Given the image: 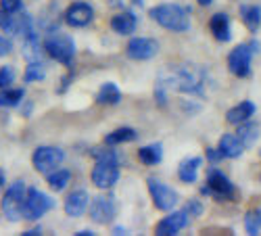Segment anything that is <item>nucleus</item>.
<instances>
[{"instance_id":"obj_1","label":"nucleus","mask_w":261,"mask_h":236,"mask_svg":"<svg viewBox=\"0 0 261 236\" xmlns=\"http://www.w3.org/2000/svg\"><path fill=\"white\" fill-rule=\"evenodd\" d=\"M207 84V73L203 67L199 65H190V63H184V65L176 67L171 71V75L167 77V86L178 92H186V94H199L203 92Z\"/></svg>"},{"instance_id":"obj_2","label":"nucleus","mask_w":261,"mask_h":236,"mask_svg":"<svg viewBox=\"0 0 261 236\" xmlns=\"http://www.w3.org/2000/svg\"><path fill=\"white\" fill-rule=\"evenodd\" d=\"M148 15L153 17L155 23H159L169 32H186L190 28L188 11L178 5H159L155 9H150Z\"/></svg>"},{"instance_id":"obj_3","label":"nucleus","mask_w":261,"mask_h":236,"mask_svg":"<svg viewBox=\"0 0 261 236\" xmlns=\"http://www.w3.org/2000/svg\"><path fill=\"white\" fill-rule=\"evenodd\" d=\"M25 199H28V188L21 180H17L15 184L9 186V190L5 192V197H3V213H5V218L9 222L23 220Z\"/></svg>"},{"instance_id":"obj_4","label":"nucleus","mask_w":261,"mask_h":236,"mask_svg":"<svg viewBox=\"0 0 261 236\" xmlns=\"http://www.w3.org/2000/svg\"><path fill=\"white\" fill-rule=\"evenodd\" d=\"M44 48L48 53V57H53L55 61L63 63V65H69L73 55H75V44L73 40L63 34V32H53L46 36V42H44Z\"/></svg>"},{"instance_id":"obj_5","label":"nucleus","mask_w":261,"mask_h":236,"mask_svg":"<svg viewBox=\"0 0 261 236\" xmlns=\"http://www.w3.org/2000/svg\"><path fill=\"white\" fill-rule=\"evenodd\" d=\"M146 184H148L150 199H153V203H155L157 209H161V211H171L173 207L178 205V201H180L178 192L173 190L171 186H167L165 182H161V180H157V178H148Z\"/></svg>"},{"instance_id":"obj_6","label":"nucleus","mask_w":261,"mask_h":236,"mask_svg":"<svg viewBox=\"0 0 261 236\" xmlns=\"http://www.w3.org/2000/svg\"><path fill=\"white\" fill-rule=\"evenodd\" d=\"M34 167L40 174H50L53 169H57L59 165H63L65 161V151L59 146H38L34 151Z\"/></svg>"},{"instance_id":"obj_7","label":"nucleus","mask_w":261,"mask_h":236,"mask_svg":"<svg viewBox=\"0 0 261 236\" xmlns=\"http://www.w3.org/2000/svg\"><path fill=\"white\" fill-rule=\"evenodd\" d=\"M55 207V201L38 188L28 190V199H25V209H23V220H40L46 211Z\"/></svg>"},{"instance_id":"obj_8","label":"nucleus","mask_w":261,"mask_h":236,"mask_svg":"<svg viewBox=\"0 0 261 236\" xmlns=\"http://www.w3.org/2000/svg\"><path fill=\"white\" fill-rule=\"evenodd\" d=\"M92 184L96 188H102V190H109L113 188L119 180V165L113 163V161H96V165L92 167Z\"/></svg>"},{"instance_id":"obj_9","label":"nucleus","mask_w":261,"mask_h":236,"mask_svg":"<svg viewBox=\"0 0 261 236\" xmlns=\"http://www.w3.org/2000/svg\"><path fill=\"white\" fill-rule=\"evenodd\" d=\"M253 53L255 50H251V46H247V44L236 46L230 53V57H228V69L234 75H238V77L251 75V59H253Z\"/></svg>"},{"instance_id":"obj_10","label":"nucleus","mask_w":261,"mask_h":236,"mask_svg":"<svg viewBox=\"0 0 261 236\" xmlns=\"http://www.w3.org/2000/svg\"><path fill=\"white\" fill-rule=\"evenodd\" d=\"M88 211H90L92 222L105 226V224H109L115 218V199L111 195H98L88 205Z\"/></svg>"},{"instance_id":"obj_11","label":"nucleus","mask_w":261,"mask_h":236,"mask_svg":"<svg viewBox=\"0 0 261 236\" xmlns=\"http://www.w3.org/2000/svg\"><path fill=\"white\" fill-rule=\"evenodd\" d=\"M205 192L213 195L215 199H232L234 197V184L222 174L220 169H211L209 176H207V186Z\"/></svg>"},{"instance_id":"obj_12","label":"nucleus","mask_w":261,"mask_h":236,"mask_svg":"<svg viewBox=\"0 0 261 236\" xmlns=\"http://www.w3.org/2000/svg\"><path fill=\"white\" fill-rule=\"evenodd\" d=\"M159 53V44L153 38H132L127 44V57L134 61H148Z\"/></svg>"},{"instance_id":"obj_13","label":"nucleus","mask_w":261,"mask_h":236,"mask_svg":"<svg viewBox=\"0 0 261 236\" xmlns=\"http://www.w3.org/2000/svg\"><path fill=\"white\" fill-rule=\"evenodd\" d=\"M188 213L186 211H176V213H169L167 218H163L157 228H155V234L159 236H176L178 232H182L186 226H188Z\"/></svg>"},{"instance_id":"obj_14","label":"nucleus","mask_w":261,"mask_h":236,"mask_svg":"<svg viewBox=\"0 0 261 236\" xmlns=\"http://www.w3.org/2000/svg\"><path fill=\"white\" fill-rule=\"evenodd\" d=\"M92 19H94V9L88 3H73L65 13V21L71 28H86Z\"/></svg>"},{"instance_id":"obj_15","label":"nucleus","mask_w":261,"mask_h":236,"mask_svg":"<svg viewBox=\"0 0 261 236\" xmlns=\"http://www.w3.org/2000/svg\"><path fill=\"white\" fill-rule=\"evenodd\" d=\"M88 205H90V197L84 188H77L65 197V213H67L69 218H80L82 213L88 209Z\"/></svg>"},{"instance_id":"obj_16","label":"nucleus","mask_w":261,"mask_h":236,"mask_svg":"<svg viewBox=\"0 0 261 236\" xmlns=\"http://www.w3.org/2000/svg\"><path fill=\"white\" fill-rule=\"evenodd\" d=\"M209 30L213 34L215 40H220V42H228L232 38V30H230V17L226 13H215L209 21Z\"/></svg>"},{"instance_id":"obj_17","label":"nucleus","mask_w":261,"mask_h":236,"mask_svg":"<svg viewBox=\"0 0 261 236\" xmlns=\"http://www.w3.org/2000/svg\"><path fill=\"white\" fill-rule=\"evenodd\" d=\"M138 25V19L136 15L132 13H117L113 19H111V30L119 36H129V34H134Z\"/></svg>"},{"instance_id":"obj_18","label":"nucleus","mask_w":261,"mask_h":236,"mask_svg":"<svg viewBox=\"0 0 261 236\" xmlns=\"http://www.w3.org/2000/svg\"><path fill=\"white\" fill-rule=\"evenodd\" d=\"M253 113H255V104L251 100H243V102H238L236 107H232V109L226 113V119L232 125H241V123L249 121V117H253Z\"/></svg>"},{"instance_id":"obj_19","label":"nucleus","mask_w":261,"mask_h":236,"mask_svg":"<svg viewBox=\"0 0 261 236\" xmlns=\"http://www.w3.org/2000/svg\"><path fill=\"white\" fill-rule=\"evenodd\" d=\"M220 151L224 157L228 159H236V157H241L243 151H245V144L243 140L238 138V134H224L222 140H220Z\"/></svg>"},{"instance_id":"obj_20","label":"nucleus","mask_w":261,"mask_h":236,"mask_svg":"<svg viewBox=\"0 0 261 236\" xmlns=\"http://www.w3.org/2000/svg\"><path fill=\"white\" fill-rule=\"evenodd\" d=\"M201 165H203V159H201V157H190V159L182 161V163H180V169H178L180 180H182V182H186V184L197 182Z\"/></svg>"},{"instance_id":"obj_21","label":"nucleus","mask_w":261,"mask_h":236,"mask_svg":"<svg viewBox=\"0 0 261 236\" xmlns=\"http://www.w3.org/2000/svg\"><path fill=\"white\" fill-rule=\"evenodd\" d=\"M138 159L144 165H157V163H161V159H163V146L159 142L142 146L138 151Z\"/></svg>"},{"instance_id":"obj_22","label":"nucleus","mask_w":261,"mask_h":236,"mask_svg":"<svg viewBox=\"0 0 261 236\" xmlns=\"http://www.w3.org/2000/svg\"><path fill=\"white\" fill-rule=\"evenodd\" d=\"M96 100L100 104H117L121 100V92H119V88H117L113 82H105L100 86L98 94H96Z\"/></svg>"},{"instance_id":"obj_23","label":"nucleus","mask_w":261,"mask_h":236,"mask_svg":"<svg viewBox=\"0 0 261 236\" xmlns=\"http://www.w3.org/2000/svg\"><path fill=\"white\" fill-rule=\"evenodd\" d=\"M132 140H136V130H134V127H117V130H113L111 134H107L105 144L117 146V144L132 142Z\"/></svg>"},{"instance_id":"obj_24","label":"nucleus","mask_w":261,"mask_h":236,"mask_svg":"<svg viewBox=\"0 0 261 236\" xmlns=\"http://www.w3.org/2000/svg\"><path fill=\"white\" fill-rule=\"evenodd\" d=\"M46 77V67H44V63H42L40 59H34L28 63V67H25V73H23V82L25 84H32V82H40V80H44Z\"/></svg>"},{"instance_id":"obj_25","label":"nucleus","mask_w":261,"mask_h":236,"mask_svg":"<svg viewBox=\"0 0 261 236\" xmlns=\"http://www.w3.org/2000/svg\"><path fill=\"white\" fill-rule=\"evenodd\" d=\"M23 88H0V107H5V109H11V107H17L23 98Z\"/></svg>"},{"instance_id":"obj_26","label":"nucleus","mask_w":261,"mask_h":236,"mask_svg":"<svg viewBox=\"0 0 261 236\" xmlns=\"http://www.w3.org/2000/svg\"><path fill=\"white\" fill-rule=\"evenodd\" d=\"M46 178H48L50 188L59 192V190H65V186L69 184V180H71V171H69V169H53L50 174H46Z\"/></svg>"},{"instance_id":"obj_27","label":"nucleus","mask_w":261,"mask_h":236,"mask_svg":"<svg viewBox=\"0 0 261 236\" xmlns=\"http://www.w3.org/2000/svg\"><path fill=\"white\" fill-rule=\"evenodd\" d=\"M243 21L251 32H255L261 25V7H255V5L243 7Z\"/></svg>"},{"instance_id":"obj_28","label":"nucleus","mask_w":261,"mask_h":236,"mask_svg":"<svg viewBox=\"0 0 261 236\" xmlns=\"http://www.w3.org/2000/svg\"><path fill=\"white\" fill-rule=\"evenodd\" d=\"M238 138L243 140L245 148L247 146H253L255 140L259 138V125L257 123H243L241 127H238Z\"/></svg>"},{"instance_id":"obj_29","label":"nucleus","mask_w":261,"mask_h":236,"mask_svg":"<svg viewBox=\"0 0 261 236\" xmlns=\"http://www.w3.org/2000/svg\"><path fill=\"white\" fill-rule=\"evenodd\" d=\"M245 230L253 236L259 234V230H261V211L259 209H253L245 216Z\"/></svg>"},{"instance_id":"obj_30","label":"nucleus","mask_w":261,"mask_h":236,"mask_svg":"<svg viewBox=\"0 0 261 236\" xmlns=\"http://www.w3.org/2000/svg\"><path fill=\"white\" fill-rule=\"evenodd\" d=\"M15 69L11 65H5V67H0V88H9L11 84H15Z\"/></svg>"},{"instance_id":"obj_31","label":"nucleus","mask_w":261,"mask_h":236,"mask_svg":"<svg viewBox=\"0 0 261 236\" xmlns=\"http://www.w3.org/2000/svg\"><path fill=\"white\" fill-rule=\"evenodd\" d=\"M21 9H23V0H0V11L3 13H19Z\"/></svg>"},{"instance_id":"obj_32","label":"nucleus","mask_w":261,"mask_h":236,"mask_svg":"<svg viewBox=\"0 0 261 236\" xmlns=\"http://www.w3.org/2000/svg\"><path fill=\"white\" fill-rule=\"evenodd\" d=\"M201 211H203V205H201L197 199L188 201V205H186V213H188V216H199Z\"/></svg>"},{"instance_id":"obj_33","label":"nucleus","mask_w":261,"mask_h":236,"mask_svg":"<svg viewBox=\"0 0 261 236\" xmlns=\"http://www.w3.org/2000/svg\"><path fill=\"white\" fill-rule=\"evenodd\" d=\"M13 50V44H11V40H7L3 34H0V57H7L9 53Z\"/></svg>"},{"instance_id":"obj_34","label":"nucleus","mask_w":261,"mask_h":236,"mask_svg":"<svg viewBox=\"0 0 261 236\" xmlns=\"http://www.w3.org/2000/svg\"><path fill=\"white\" fill-rule=\"evenodd\" d=\"M207 157L211 159V161H220L224 155H222V151H220V148H217V151H215V148H209V153H207Z\"/></svg>"},{"instance_id":"obj_35","label":"nucleus","mask_w":261,"mask_h":236,"mask_svg":"<svg viewBox=\"0 0 261 236\" xmlns=\"http://www.w3.org/2000/svg\"><path fill=\"white\" fill-rule=\"evenodd\" d=\"M77 234H80V236H92L94 232H92V230H80Z\"/></svg>"},{"instance_id":"obj_36","label":"nucleus","mask_w":261,"mask_h":236,"mask_svg":"<svg viewBox=\"0 0 261 236\" xmlns=\"http://www.w3.org/2000/svg\"><path fill=\"white\" fill-rule=\"evenodd\" d=\"M5 188V171H0V190Z\"/></svg>"},{"instance_id":"obj_37","label":"nucleus","mask_w":261,"mask_h":236,"mask_svg":"<svg viewBox=\"0 0 261 236\" xmlns=\"http://www.w3.org/2000/svg\"><path fill=\"white\" fill-rule=\"evenodd\" d=\"M213 3V0H199V5H203V7H209Z\"/></svg>"}]
</instances>
